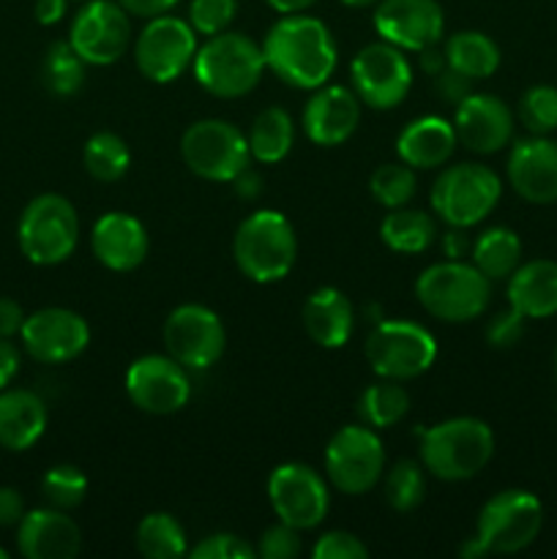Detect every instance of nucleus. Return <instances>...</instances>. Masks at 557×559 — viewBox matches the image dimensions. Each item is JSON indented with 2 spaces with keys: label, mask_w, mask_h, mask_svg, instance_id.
<instances>
[{
  "label": "nucleus",
  "mask_w": 557,
  "mask_h": 559,
  "mask_svg": "<svg viewBox=\"0 0 557 559\" xmlns=\"http://www.w3.org/2000/svg\"><path fill=\"white\" fill-rule=\"evenodd\" d=\"M233 257L249 282H282L298 260V235L284 213L254 211L235 229Z\"/></svg>",
  "instance_id": "obj_4"
},
{
  "label": "nucleus",
  "mask_w": 557,
  "mask_h": 559,
  "mask_svg": "<svg viewBox=\"0 0 557 559\" xmlns=\"http://www.w3.org/2000/svg\"><path fill=\"white\" fill-rule=\"evenodd\" d=\"M16 549L25 559H74L82 551V530L69 511L36 508L16 524Z\"/></svg>",
  "instance_id": "obj_23"
},
{
  "label": "nucleus",
  "mask_w": 557,
  "mask_h": 559,
  "mask_svg": "<svg viewBox=\"0 0 557 559\" xmlns=\"http://www.w3.org/2000/svg\"><path fill=\"white\" fill-rule=\"evenodd\" d=\"M235 14H238V0H191L189 3V25L197 36H216L229 31Z\"/></svg>",
  "instance_id": "obj_41"
},
{
  "label": "nucleus",
  "mask_w": 557,
  "mask_h": 559,
  "mask_svg": "<svg viewBox=\"0 0 557 559\" xmlns=\"http://www.w3.org/2000/svg\"><path fill=\"white\" fill-rule=\"evenodd\" d=\"M339 3H344L347 9H369V5H377L380 0H339Z\"/></svg>",
  "instance_id": "obj_57"
},
{
  "label": "nucleus",
  "mask_w": 557,
  "mask_h": 559,
  "mask_svg": "<svg viewBox=\"0 0 557 559\" xmlns=\"http://www.w3.org/2000/svg\"><path fill=\"white\" fill-rule=\"evenodd\" d=\"M470 262L495 282H508L513 271L522 265V240L508 227H489L470 246Z\"/></svg>",
  "instance_id": "obj_30"
},
{
  "label": "nucleus",
  "mask_w": 557,
  "mask_h": 559,
  "mask_svg": "<svg viewBox=\"0 0 557 559\" xmlns=\"http://www.w3.org/2000/svg\"><path fill=\"white\" fill-rule=\"evenodd\" d=\"M25 513V497L11 486H0V527H16Z\"/></svg>",
  "instance_id": "obj_47"
},
{
  "label": "nucleus",
  "mask_w": 557,
  "mask_h": 559,
  "mask_svg": "<svg viewBox=\"0 0 557 559\" xmlns=\"http://www.w3.org/2000/svg\"><path fill=\"white\" fill-rule=\"evenodd\" d=\"M508 183L533 205L557 202V142L549 136H528L519 140L508 153Z\"/></svg>",
  "instance_id": "obj_22"
},
{
  "label": "nucleus",
  "mask_w": 557,
  "mask_h": 559,
  "mask_svg": "<svg viewBox=\"0 0 557 559\" xmlns=\"http://www.w3.org/2000/svg\"><path fill=\"white\" fill-rule=\"evenodd\" d=\"M470 82L473 80H467V76H462L459 74V71H453V69H442L440 74H435V91H437V96L442 98V102L446 104H453V107H457L459 102H462L464 96H470Z\"/></svg>",
  "instance_id": "obj_46"
},
{
  "label": "nucleus",
  "mask_w": 557,
  "mask_h": 559,
  "mask_svg": "<svg viewBox=\"0 0 557 559\" xmlns=\"http://www.w3.org/2000/svg\"><path fill=\"white\" fill-rule=\"evenodd\" d=\"M268 71L284 85L298 91H317L328 85L339 66L336 38L331 27L309 14H284L262 38Z\"/></svg>",
  "instance_id": "obj_1"
},
{
  "label": "nucleus",
  "mask_w": 557,
  "mask_h": 559,
  "mask_svg": "<svg viewBox=\"0 0 557 559\" xmlns=\"http://www.w3.org/2000/svg\"><path fill=\"white\" fill-rule=\"evenodd\" d=\"M137 551L147 559H178L189 555V540L180 522L169 513H147L134 533Z\"/></svg>",
  "instance_id": "obj_33"
},
{
  "label": "nucleus",
  "mask_w": 557,
  "mask_h": 559,
  "mask_svg": "<svg viewBox=\"0 0 557 559\" xmlns=\"http://www.w3.org/2000/svg\"><path fill=\"white\" fill-rule=\"evenodd\" d=\"M304 551V540H300V530L289 527V524L276 522L262 533L257 555L262 559H295Z\"/></svg>",
  "instance_id": "obj_43"
},
{
  "label": "nucleus",
  "mask_w": 557,
  "mask_h": 559,
  "mask_svg": "<svg viewBox=\"0 0 557 559\" xmlns=\"http://www.w3.org/2000/svg\"><path fill=\"white\" fill-rule=\"evenodd\" d=\"M126 396L140 413H180L191 399L189 369L169 355H142L126 371Z\"/></svg>",
  "instance_id": "obj_17"
},
{
  "label": "nucleus",
  "mask_w": 557,
  "mask_h": 559,
  "mask_svg": "<svg viewBox=\"0 0 557 559\" xmlns=\"http://www.w3.org/2000/svg\"><path fill=\"white\" fill-rule=\"evenodd\" d=\"M85 66L69 41H52L42 60L44 87L58 98L76 96L85 85Z\"/></svg>",
  "instance_id": "obj_36"
},
{
  "label": "nucleus",
  "mask_w": 557,
  "mask_h": 559,
  "mask_svg": "<svg viewBox=\"0 0 557 559\" xmlns=\"http://www.w3.org/2000/svg\"><path fill=\"white\" fill-rule=\"evenodd\" d=\"M325 475L342 495L358 497L375 489L386 475V445L377 429L366 424L342 426L328 440Z\"/></svg>",
  "instance_id": "obj_11"
},
{
  "label": "nucleus",
  "mask_w": 557,
  "mask_h": 559,
  "mask_svg": "<svg viewBox=\"0 0 557 559\" xmlns=\"http://www.w3.org/2000/svg\"><path fill=\"white\" fill-rule=\"evenodd\" d=\"M519 120L530 134L549 136L557 129V87H528L519 98Z\"/></svg>",
  "instance_id": "obj_40"
},
{
  "label": "nucleus",
  "mask_w": 557,
  "mask_h": 559,
  "mask_svg": "<svg viewBox=\"0 0 557 559\" xmlns=\"http://www.w3.org/2000/svg\"><path fill=\"white\" fill-rule=\"evenodd\" d=\"M410 413V393L402 382L380 380L366 388L358 399V415L371 429H391Z\"/></svg>",
  "instance_id": "obj_35"
},
{
  "label": "nucleus",
  "mask_w": 557,
  "mask_h": 559,
  "mask_svg": "<svg viewBox=\"0 0 557 559\" xmlns=\"http://www.w3.org/2000/svg\"><path fill=\"white\" fill-rule=\"evenodd\" d=\"M265 3L278 14H300V11L311 9L317 0H265Z\"/></svg>",
  "instance_id": "obj_55"
},
{
  "label": "nucleus",
  "mask_w": 557,
  "mask_h": 559,
  "mask_svg": "<svg viewBox=\"0 0 557 559\" xmlns=\"http://www.w3.org/2000/svg\"><path fill=\"white\" fill-rule=\"evenodd\" d=\"M25 311L14 298H0V338L20 336L22 325H25Z\"/></svg>",
  "instance_id": "obj_48"
},
{
  "label": "nucleus",
  "mask_w": 557,
  "mask_h": 559,
  "mask_svg": "<svg viewBox=\"0 0 557 559\" xmlns=\"http://www.w3.org/2000/svg\"><path fill=\"white\" fill-rule=\"evenodd\" d=\"M366 364L380 380L407 382L426 374L437 360V338L413 320H382L364 344Z\"/></svg>",
  "instance_id": "obj_8"
},
{
  "label": "nucleus",
  "mask_w": 557,
  "mask_h": 559,
  "mask_svg": "<svg viewBox=\"0 0 557 559\" xmlns=\"http://www.w3.org/2000/svg\"><path fill=\"white\" fill-rule=\"evenodd\" d=\"M268 502L278 522L309 533L317 530L328 516L331 508V491L325 478L315 467L300 462L278 464L268 475Z\"/></svg>",
  "instance_id": "obj_13"
},
{
  "label": "nucleus",
  "mask_w": 557,
  "mask_h": 559,
  "mask_svg": "<svg viewBox=\"0 0 557 559\" xmlns=\"http://www.w3.org/2000/svg\"><path fill=\"white\" fill-rule=\"evenodd\" d=\"M502 194V180L486 164H453L437 175L431 186V211L448 227L470 229L484 222L497 207Z\"/></svg>",
  "instance_id": "obj_7"
},
{
  "label": "nucleus",
  "mask_w": 557,
  "mask_h": 559,
  "mask_svg": "<svg viewBox=\"0 0 557 559\" xmlns=\"http://www.w3.org/2000/svg\"><path fill=\"white\" fill-rule=\"evenodd\" d=\"M131 16H142V20H153V16L169 14L180 0H118Z\"/></svg>",
  "instance_id": "obj_50"
},
{
  "label": "nucleus",
  "mask_w": 557,
  "mask_h": 559,
  "mask_svg": "<svg viewBox=\"0 0 557 559\" xmlns=\"http://www.w3.org/2000/svg\"><path fill=\"white\" fill-rule=\"evenodd\" d=\"M49 424L47 404L27 388L0 391V448L11 453L31 451Z\"/></svg>",
  "instance_id": "obj_26"
},
{
  "label": "nucleus",
  "mask_w": 557,
  "mask_h": 559,
  "mask_svg": "<svg viewBox=\"0 0 557 559\" xmlns=\"http://www.w3.org/2000/svg\"><path fill=\"white\" fill-rule=\"evenodd\" d=\"M508 306L524 320H549L557 314V262L533 260L508 276Z\"/></svg>",
  "instance_id": "obj_28"
},
{
  "label": "nucleus",
  "mask_w": 557,
  "mask_h": 559,
  "mask_svg": "<svg viewBox=\"0 0 557 559\" xmlns=\"http://www.w3.org/2000/svg\"><path fill=\"white\" fill-rule=\"evenodd\" d=\"M495 456V435L481 418H448L420 435V464L446 484H462L484 473Z\"/></svg>",
  "instance_id": "obj_2"
},
{
  "label": "nucleus",
  "mask_w": 557,
  "mask_h": 559,
  "mask_svg": "<svg viewBox=\"0 0 557 559\" xmlns=\"http://www.w3.org/2000/svg\"><path fill=\"white\" fill-rule=\"evenodd\" d=\"M386 502L396 513H410L424 502L426 497V469L413 459H402L393 464L386 475Z\"/></svg>",
  "instance_id": "obj_37"
},
{
  "label": "nucleus",
  "mask_w": 557,
  "mask_h": 559,
  "mask_svg": "<svg viewBox=\"0 0 557 559\" xmlns=\"http://www.w3.org/2000/svg\"><path fill=\"white\" fill-rule=\"evenodd\" d=\"M82 164L98 183H115L131 167V151L115 131H96L82 147Z\"/></svg>",
  "instance_id": "obj_34"
},
{
  "label": "nucleus",
  "mask_w": 557,
  "mask_h": 559,
  "mask_svg": "<svg viewBox=\"0 0 557 559\" xmlns=\"http://www.w3.org/2000/svg\"><path fill=\"white\" fill-rule=\"evenodd\" d=\"M451 123L459 145L481 156L502 151L513 136V112L500 96H491V93L464 96L453 107Z\"/></svg>",
  "instance_id": "obj_20"
},
{
  "label": "nucleus",
  "mask_w": 557,
  "mask_h": 559,
  "mask_svg": "<svg viewBox=\"0 0 557 559\" xmlns=\"http://www.w3.org/2000/svg\"><path fill=\"white\" fill-rule=\"evenodd\" d=\"M524 336V317L517 309H502L486 322V342L495 349H511Z\"/></svg>",
  "instance_id": "obj_45"
},
{
  "label": "nucleus",
  "mask_w": 557,
  "mask_h": 559,
  "mask_svg": "<svg viewBox=\"0 0 557 559\" xmlns=\"http://www.w3.org/2000/svg\"><path fill=\"white\" fill-rule=\"evenodd\" d=\"M20 366L22 355L16 344L11 338H0V391H5L14 382V377L20 374Z\"/></svg>",
  "instance_id": "obj_49"
},
{
  "label": "nucleus",
  "mask_w": 557,
  "mask_h": 559,
  "mask_svg": "<svg viewBox=\"0 0 557 559\" xmlns=\"http://www.w3.org/2000/svg\"><path fill=\"white\" fill-rule=\"evenodd\" d=\"M415 298L435 320L464 325L489 309L491 282L473 262H435L415 282Z\"/></svg>",
  "instance_id": "obj_5"
},
{
  "label": "nucleus",
  "mask_w": 557,
  "mask_h": 559,
  "mask_svg": "<svg viewBox=\"0 0 557 559\" xmlns=\"http://www.w3.org/2000/svg\"><path fill=\"white\" fill-rule=\"evenodd\" d=\"M164 347L169 358L189 371L211 369L218 364L227 347V331L222 317L202 304L175 306L164 320Z\"/></svg>",
  "instance_id": "obj_14"
},
{
  "label": "nucleus",
  "mask_w": 557,
  "mask_h": 559,
  "mask_svg": "<svg viewBox=\"0 0 557 559\" xmlns=\"http://www.w3.org/2000/svg\"><path fill=\"white\" fill-rule=\"evenodd\" d=\"M415 186H418V180H415V169L407 167L404 162L380 164L369 178L371 197H375L377 205L388 207V211L407 205V202L415 197Z\"/></svg>",
  "instance_id": "obj_38"
},
{
  "label": "nucleus",
  "mask_w": 557,
  "mask_h": 559,
  "mask_svg": "<svg viewBox=\"0 0 557 559\" xmlns=\"http://www.w3.org/2000/svg\"><path fill=\"white\" fill-rule=\"evenodd\" d=\"M20 342L33 360L47 366L71 364L91 344V325L82 314L60 306H47L25 317Z\"/></svg>",
  "instance_id": "obj_18"
},
{
  "label": "nucleus",
  "mask_w": 557,
  "mask_h": 559,
  "mask_svg": "<svg viewBox=\"0 0 557 559\" xmlns=\"http://www.w3.org/2000/svg\"><path fill=\"white\" fill-rule=\"evenodd\" d=\"M304 331L317 347L339 349L355 331V309L347 295L336 287H320L306 298L300 309Z\"/></svg>",
  "instance_id": "obj_27"
},
{
  "label": "nucleus",
  "mask_w": 557,
  "mask_h": 559,
  "mask_svg": "<svg viewBox=\"0 0 557 559\" xmlns=\"http://www.w3.org/2000/svg\"><path fill=\"white\" fill-rule=\"evenodd\" d=\"M233 183H235V194L244 197V200H254V197L260 194V189H262V178H260V175L251 173L249 167H246L244 173H240L238 178L233 180Z\"/></svg>",
  "instance_id": "obj_52"
},
{
  "label": "nucleus",
  "mask_w": 557,
  "mask_h": 559,
  "mask_svg": "<svg viewBox=\"0 0 557 559\" xmlns=\"http://www.w3.org/2000/svg\"><path fill=\"white\" fill-rule=\"evenodd\" d=\"M418 58H420V69L426 71V74H440L442 69H446V52H442V49H437V44L435 47H426V49H420L418 52Z\"/></svg>",
  "instance_id": "obj_54"
},
{
  "label": "nucleus",
  "mask_w": 557,
  "mask_h": 559,
  "mask_svg": "<svg viewBox=\"0 0 557 559\" xmlns=\"http://www.w3.org/2000/svg\"><path fill=\"white\" fill-rule=\"evenodd\" d=\"M180 156L197 178L211 183H233L251 164L246 134L222 118L191 123L180 136Z\"/></svg>",
  "instance_id": "obj_9"
},
{
  "label": "nucleus",
  "mask_w": 557,
  "mask_h": 559,
  "mask_svg": "<svg viewBox=\"0 0 557 559\" xmlns=\"http://www.w3.org/2000/svg\"><path fill=\"white\" fill-rule=\"evenodd\" d=\"M371 25L382 41L402 52H420L446 36V14L437 0H380Z\"/></svg>",
  "instance_id": "obj_19"
},
{
  "label": "nucleus",
  "mask_w": 557,
  "mask_h": 559,
  "mask_svg": "<svg viewBox=\"0 0 557 559\" xmlns=\"http://www.w3.org/2000/svg\"><path fill=\"white\" fill-rule=\"evenodd\" d=\"M360 98L344 85H322L306 102L300 126L306 140L320 147L344 145L360 123Z\"/></svg>",
  "instance_id": "obj_21"
},
{
  "label": "nucleus",
  "mask_w": 557,
  "mask_h": 559,
  "mask_svg": "<svg viewBox=\"0 0 557 559\" xmlns=\"http://www.w3.org/2000/svg\"><path fill=\"white\" fill-rule=\"evenodd\" d=\"M197 47V31L189 20L173 14L153 16L134 41V63L145 80L169 85L194 63Z\"/></svg>",
  "instance_id": "obj_12"
},
{
  "label": "nucleus",
  "mask_w": 557,
  "mask_h": 559,
  "mask_svg": "<svg viewBox=\"0 0 557 559\" xmlns=\"http://www.w3.org/2000/svg\"><path fill=\"white\" fill-rule=\"evenodd\" d=\"M544 527V506L524 489L497 491L478 513L475 538L489 555H519L535 544Z\"/></svg>",
  "instance_id": "obj_10"
},
{
  "label": "nucleus",
  "mask_w": 557,
  "mask_h": 559,
  "mask_svg": "<svg viewBox=\"0 0 557 559\" xmlns=\"http://www.w3.org/2000/svg\"><path fill=\"white\" fill-rule=\"evenodd\" d=\"M380 240L396 254H424L437 240V222L426 211L393 207L380 222Z\"/></svg>",
  "instance_id": "obj_31"
},
{
  "label": "nucleus",
  "mask_w": 557,
  "mask_h": 559,
  "mask_svg": "<svg viewBox=\"0 0 557 559\" xmlns=\"http://www.w3.org/2000/svg\"><path fill=\"white\" fill-rule=\"evenodd\" d=\"M147 240L145 227L140 218L129 213H104L91 229V251L107 271L129 273L137 271L147 260Z\"/></svg>",
  "instance_id": "obj_24"
},
{
  "label": "nucleus",
  "mask_w": 557,
  "mask_h": 559,
  "mask_svg": "<svg viewBox=\"0 0 557 559\" xmlns=\"http://www.w3.org/2000/svg\"><path fill=\"white\" fill-rule=\"evenodd\" d=\"M555 374H557V349H555Z\"/></svg>",
  "instance_id": "obj_59"
},
{
  "label": "nucleus",
  "mask_w": 557,
  "mask_h": 559,
  "mask_svg": "<svg viewBox=\"0 0 557 559\" xmlns=\"http://www.w3.org/2000/svg\"><path fill=\"white\" fill-rule=\"evenodd\" d=\"M194 80L205 93L216 98H244L262 82L268 71L262 44L246 33L224 31L208 36L205 44L197 47Z\"/></svg>",
  "instance_id": "obj_3"
},
{
  "label": "nucleus",
  "mask_w": 557,
  "mask_h": 559,
  "mask_svg": "<svg viewBox=\"0 0 557 559\" xmlns=\"http://www.w3.org/2000/svg\"><path fill=\"white\" fill-rule=\"evenodd\" d=\"M0 559H9V551H5L3 546H0Z\"/></svg>",
  "instance_id": "obj_58"
},
{
  "label": "nucleus",
  "mask_w": 557,
  "mask_h": 559,
  "mask_svg": "<svg viewBox=\"0 0 557 559\" xmlns=\"http://www.w3.org/2000/svg\"><path fill=\"white\" fill-rule=\"evenodd\" d=\"M467 238H464V229L459 227H448L446 238H442V249H446L448 260H459V257H464V251H467Z\"/></svg>",
  "instance_id": "obj_53"
},
{
  "label": "nucleus",
  "mask_w": 557,
  "mask_h": 559,
  "mask_svg": "<svg viewBox=\"0 0 557 559\" xmlns=\"http://www.w3.org/2000/svg\"><path fill=\"white\" fill-rule=\"evenodd\" d=\"M16 243L33 265H60L74 254L80 243L76 207L60 194L33 197L16 222Z\"/></svg>",
  "instance_id": "obj_6"
},
{
  "label": "nucleus",
  "mask_w": 557,
  "mask_h": 559,
  "mask_svg": "<svg viewBox=\"0 0 557 559\" xmlns=\"http://www.w3.org/2000/svg\"><path fill=\"white\" fill-rule=\"evenodd\" d=\"M118 0H85L69 31V44L87 66H112L129 52L131 20Z\"/></svg>",
  "instance_id": "obj_16"
},
{
  "label": "nucleus",
  "mask_w": 557,
  "mask_h": 559,
  "mask_svg": "<svg viewBox=\"0 0 557 559\" xmlns=\"http://www.w3.org/2000/svg\"><path fill=\"white\" fill-rule=\"evenodd\" d=\"M355 96L369 109L399 107L413 87V66L399 47L388 41L366 44L349 63Z\"/></svg>",
  "instance_id": "obj_15"
},
{
  "label": "nucleus",
  "mask_w": 557,
  "mask_h": 559,
  "mask_svg": "<svg viewBox=\"0 0 557 559\" xmlns=\"http://www.w3.org/2000/svg\"><path fill=\"white\" fill-rule=\"evenodd\" d=\"M66 9H69V0H36V5H33V14H36L38 25L52 27L63 20Z\"/></svg>",
  "instance_id": "obj_51"
},
{
  "label": "nucleus",
  "mask_w": 557,
  "mask_h": 559,
  "mask_svg": "<svg viewBox=\"0 0 557 559\" xmlns=\"http://www.w3.org/2000/svg\"><path fill=\"white\" fill-rule=\"evenodd\" d=\"M457 145L451 120L440 115H420L399 131L396 156L413 169H440L451 162Z\"/></svg>",
  "instance_id": "obj_25"
},
{
  "label": "nucleus",
  "mask_w": 557,
  "mask_h": 559,
  "mask_svg": "<svg viewBox=\"0 0 557 559\" xmlns=\"http://www.w3.org/2000/svg\"><path fill=\"white\" fill-rule=\"evenodd\" d=\"M42 497L47 506L74 511L87 497V478L74 464H55L42 478Z\"/></svg>",
  "instance_id": "obj_39"
},
{
  "label": "nucleus",
  "mask_w": 557,
  "mask_h": 559,
  "mask_svg": "<svg viewBox=\"0 0 557 559\" xmlns=\"http://www.w3.org/2000/svg\"><path fill=\"white\" fill-rule=\"evenodd\" d=\"M246 140H249L251 158L260 164H278L289 156L295 145V120L289 118L287 109L268 107L251 120Z\"/></svg>",
  "instance_id": "obj_32"
},
{
  "label": "nucleus",
  "mask_w": 557,
  "mask_h": 559,
  "mask_svg": "<svg viewBox=\"0 0 557 559\" xmlns=\"http://www.w3.org/2000/svg\"><path fill=\"white\" fill-rule=\"evenodd\" d=\"M76 3H85V0H76Z\"/></svg>",
  "instance_id": "obj_60"
},
{
  "label": "nucleus",
  "mask_w": 557,
  "mask_h": 559,
  "mask_svg": "<svg viewBox=\"0 0 557 559\" xmlns=\"http://www.w3.org/2000/svg\"><path fill=\"white\" fill-rule=\"evenodd\" d=\"M189 555L194 559H254L257 549L240 535L213 533L205 535Z\"/></svg>",
  "instance_id": "obj_42"
},
{
  "label": "nucleus",
  "mask_w": 557,
  "mask_h": 559,
  "mask_svg": "<svg viewBox=\"0 0 557 559\" xmlns=\"http://www.w3.org/2000/svg\"><path fill=\"white\" fill-rule=\"evenodd\" d=\"M446 63L448 69L459 71L467 80H489L500 69V47L495 38L481 31H459L446 38Z\"/></svg>",
  "instance_id": "obj_29"
},
{
  "label": "nucleus",
  "mask_w": 557,
  "mask_h": 559,
  "mask_svg": "<svg viewBox=\"0 0 557 559\" xmlns=\"http://www.w3.org/2000/svg\"><path fill=\"white\" fill-rule=\"evenodd\" d=\"M369 549L366 544H360V538H355L353 533H344V530H331V533H322L320 538L311 546V559H366Z\"/></svg>",
  "instance_id": "obj_44"
},
{
  "label": "nucleus",
  "mask_w": 557,
  "mask_h": 559,
  "mask_svg": "<svg viewBox=\"0 0 557 559\" xmlns=\"http://www.w3.org/2000/svg\"><path fill=\"white\" fill-rule=\"evenodd\" d=\"M459 555H462L464 559H481V557H489V551H486L484 544H481V540L473 535V538L464 540L462 549H459Z\"/></svg>",
  "instance_id": "obj_56"
}]
</instances>
